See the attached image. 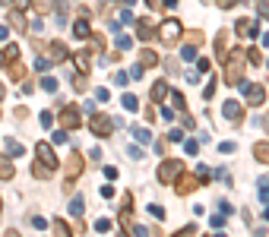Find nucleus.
I'll use <instances>...</instances> for the list:
<instances>
[{
	"label": "nucleus",
	"instance_id": "6",
	"mask_svg": "<svg viewBox=\"0 0 269 237\" xmlns=\"http://www.w3.org/2000/svg\"><path fill=\"white\" fill-rule=\"evenodd\" d=\"M89 130L95 133V136H111V130H114V124L108 120V114H95V117H89Z\"/></svg>",
	"mask_w": 269,
	"mask_h": 237
},
{
	"label": "nucleus",
	"instance_id": "5",
	"mask_svg": "<svg viewBox=\"0 0 269 237\" xmlns=\"http://www.w3.org/2000/svg\"><path fill=\"white\" fill-rule=\"evenodd\" d=\"M60 127H64V130H79V127H83V117H79V108L67 105L64 111H60Z\"/></svg>",
	"mask_w": 269,
	"mask_h": 237
},
{
	"label": "nucleus",
	"instance_id": "32",
	"mask_svg": "<svg viewBox=\"0 0 269 237\" xmlns=\"http://www.w3.org/2000/svg\"><path fill=\"white\" fill-rule=\"evenodd\" d=\"M42 124H45V127H51V124H54V114L45 111V114H42Z\"/></svg>",
	"mask_w": 269,
	"mask_h": 237
},
{
	"label": "nucleus",
	"instance_id": "31",
	"mask_svg": "<svg viewBox=\"0 0 269 237\" xmlns=\"http://www.w3.org/2000/svg\"><path fill=\"white\" fill-rule=\"evenodd\" d=\"M146 3H149L152 10H165V0H146Z\"/></svg>",
	"mask_w": 269,
	"mask_h": 237
},
{
	"label": "nucleus",
	"instance_id": "17",
	"mask_svg": "<svg viewBox=\"0 0 269 237\" xmlns=\"http://www.w3.org/2000/svg\"><path fill=\"white\" fill-rule=\"evenodd\" d=\"M253 158L269 165V142H257V146H253Z\"/></svg>",
	"mask_w": 269,
	"mask_h": 237
},
{
	"label": "nucleus",
	"instance_id": "19",
	"mask_svg": "<svg viewBox=\"0 0 269 237\" xmlns=\"http://www.w3.org/2000/svg\"><path fill=\"white\" fill-rule=\"evenodd\" d=\"M54 237H73L70 225H67L64 218H54Z\"/></svg>",
	"mask_w": 269,
	"mask_h": 237
},
{
	"label": "nucleus",
	"instance_id": "3",
	"mask_svg": "<svg viewBox=\"0 0 269 237\" xmlns=\"http://www.w3.org/2000/svg\"><path fill=\"white\" fill-rule=\"evenodd\" d=\"M180 171H184V161H178V158H165V161L158 165V174H156V177H158V184H168V187H171V184H174V177H178Z\"/></svg>",
	"mask_w": 269,
	"mask_h": 237
},
{
	"label": "nucleus",
	"instance_id": "21",
	"mask_svg": "<svg viewBox=\"0 0 269 237\" xmlns=\"http://www.w3.org/2000/svg\"><path fill=\"white\" fill-rule=\"evenodd\" d=\"M73 32H76L79 38H89V35H92V32H89V19H83V16H79V22L73 25Z\"/></svg>",
	"mask_w": 269,
	"mask_h": 237
},
{
	"label": "nucleus",
	"instance_id": "12",
	"mask_svg": "<svg viewBox=\"0 0 269 237\" xmlns=\"http://www.w3.org/2000/svg\"><path fill=\"white\" fill-rule=\"evenodd\" d=\"M225 117L231 120V124H241V117H244L241 105H234V101H225Z\"/></svg>",
	"mask_w": 269,
	"mask_h": 237
},
{
	"label": "nucleus",
	"instance_id": "34",
	"mask_svg": "<svg viewBox=\"0 0 269 237\" xmlns=\"http://www.w3.org/2000/svg\"><path fill=\"white\" fill-rule=\"evenodd\" d=\"M13 6H16V10H25V6H29V0H13Z\"/></svg>",
	"mask_w": 269,
	"mask_h": 237
},
{
	"label": "nucleus",
	"instance_id": "16",
	"mask_svg": "<svg viewBox=\"0 0 269 237\" xmlns=\"http://www.w3.org/2000/svg\"><path fill=\"white\" fill-rule=\"evenodd\" d=\"M215 54H219V60H225V54H228V32H219V38H215Z\"/></svg>",
	"mask_w": 269,
	"mask_h": 237
},
{
	"label": "nucleus",
	"instance_id": "23",
	"mask_svg": "<svg viewBox=\"0 0 269 237\" xmlns=\"http://www.w3.org/2000/svg\"><path fill=\"white\" fill-rule=\"evenodd\" d=\"M238 35H253V22H250V19H241V22H238Z\"/></svg>",
	"mask_w": 269,
	"mask_h": 237
},
{
	"label": "nucleus",
	"instance_id": "25",
	"mask_svg": "<svg viewBox=\"0 0 269 237\" xmlns=\"http://www.w3.org/2000/svg\"><path fill=\"white\" fill-rule=\"evenodd\" d=\"M174 237H197V228H193V225H187L184 231H178V234H174Z\"/></svg>",
	"mask_w": 269,
	"mask_h": 237
},
{
	"label": "nucleus",
	"instance_id": "15",
	"mask_svg": "<svg viewBox=\"0 0 269 237\" xmlns=\"http://www.w3.org/2000/svg\"><path fill=\"white\" fill-rule=\"evenodd\" d=\"M51 174H54V171H51L48 165H42V161H35V165H32V177H35V180H48Z\"/></svg>",
	"mask_w": 269,
	"mask_h": 237
},
{
	"label": "nucleus",
	"instance_id": "26",
	"mask_svg": "<svg viewBox=\"0 0 269 237\" xmlns=\"http://www.w3.org/2000/svg\"><path fill=\"white\" fill-rule=\"evenodd\" d=\"M73 89H79V92H83V89H86V73H79V76H76V79H73Z\"/></svg>",
	"mask_w": 269,
	"mask_h": 237
},
{
	"label": "nucleus",
	"instance_id": "14",
	"mask_svg": "<svg viewBox=\"0 0 269 237\" xmlns=\"http://www.w3.org/2000/svg\"><path fill=\"white\" fill-rule=\"evenodd\" d=\"M10 76L16 79V83H22V79L29 76V66H22L19 60H13V64H10Z\"/></svg>",
	"mask_w": 269,
	"mask_h": 237
},
{
	"label": "nucleus",
	"instance_id": "2",
	"mask_svg": "<svg viewBox=\"0 0 269 237\" xmlns=\"http://www.w3.org/2000/svg\"><path fill=\"white\" fill-rule=\"evenodd\" d=\"M180 35H184V29H180L178 19H165V22H161V29H158V42L161 44L174 47V44L180 42Z\"/></svg>",
	"mask_w": 269,
	"mask_h": 237
},
{
	"label": "nucleus",
	"instance_id": "4",
	"mask_svg": "<svg viewBox=\"0 0 269 237\" xmlns=\"http://www.w3.org/2000/svg\"><path fill=\"white\" fill-rule=\"evenodd\" d=\"M171 187H174V193H178V196H187V193H193V190L200 187V177H197V174H190V171H180L178 177H174Z\"/></svg>",
	"mask_w": 269,
	"mask_h": 237
},
{
	"label": "nucleus",
	"instance_id": "11",
	"mask_svg": "<svg viewBox=\"0 0 269 237\" xmlns=\"http://www.w3.org/2000/svg\"><path fill=\"white\" fill-rule=\"evenodd\" d=\"M133 221V196L124 193V202H120V225H130Z\"/></svg>",
	"mask_w": 269,
	"mask_h": 237
},
{
	"label": "nucleus",
	"instance_id": "38",
	"mask_svg": "<svg viewBox=\"0 0 269 237\" xmlns=\"http://www.w3.org/2000/svg\"><path fill=\"white\" fill-rule=\"evenodd\" d=\"M0 3H6V0H0Z\"/></svg>",
	"mask_w": 269,
	"mask_h": 237
},
{
	"label": "nucleus",
	"instance_id": "22",
	"mask_svg": "<svg viewBox=\"0 0 269 237\" xmlns=\"http://www.w3.org/2000/svg\"><path fill=\"white\" fill-rule=\"evenodd\" d=\"M165 95H168V86H165V83H156V86H152V101H165Z\"/></svg>",
	"mask_w": 269,
	"mask_h": 237
},
{
	"label": "nucleus",
	"instance_id": "13",
	"mask_svg": "<svg viewBox=\"0 0 269 237\" xmlns=\"http://www.w3.org/2000/svg\"><path fill=\"white\" fill-rule=\"evenodd\" d=\"M13 174H16L13 161L6 158V155H0V180H13Z\"/></svg>",
	"mask_w": 269,
	"mask_h": 237
},
{
	"label": "nucleus",
	"instance_id": "8",
	"mask_svg": "<svg viewBox=\"0 0 269 237\" xmlns=\"http://www.w3.org/2000/svg\"><path fill=\"white\" fill-rule=\"evenodd\" d=\"M79 174H83V155L73 152L70 158H67V180H76Z\"/></svg>",
	"mask_w": 269,
	"mask_h": 237
},
{
	"label": "nucleus",
	"instance_id": "1",
	"mask_svg": "<svg viewBox=\"0 0 269 237\" xmlns=\"http://www.w3.org/2000/svg\"><path fill=\"white\" fill-rule=\"evenodd\" d=\"M244 60H247V51H241V47H238V51H231V54H228V70H225V83L228 86H238L241 83V76H244Z\"/></svg>",
	"mask_w": 269,
	"mask_h": 237
},
{
	"label": "nucleus",
	"instance_id": "28",
	"mask_svg": "<svg viewBox=\"0 0 269 237\" xmlns=\"http://www.w3.org/2000/svg\"><path fill=\"white\" fill-rule=\"evenodd\" d=\"M48 6H51V0H35V10L38 13H48Z\"/></svg>",
	"mask_w": 269,
	"mask_h": 237
},
{
	"label": "nucleus",
	"instance_id": "20",
	"mask_svg": "<svg viewBox=\"0 0 269 237\" xmlns=\"http://www.w3.org/2000/svg\"><path fill=\"white\" fill-rule=\"evenodd\" d=\"M139 64H143V66H156L158 64V54L146 47V51H139Z\"/></svg>",
	"mask_w": 269,
	"mask_h": 237
},
{
	"label": "nucleus",
	"instance_id": "35",
	"mask_svg": "<svg viewBox=\"0 0 269 237\" xmlns=\"http://www.w3.org/2000/svg\"><path fill=\"white\" fill-rule=\"evenodd\" d=\"M3 95H6V89H3V83H0V101H3Z\"/></svg>",
	"mask_w": 269,
	"mask_h": 237
},
{
	"label": "nucleus",
	"instance_id": "37",
	"mask_svg": "<svg viewBox=\"0 0 269 237\" xmlns=\"http://www.w3.org/2000/svg\"><path fill=\"white\" fill-rule=\"evenodd\" d=\"M0 212H3V199H0Z\"/></svg>",
	"mask_w": 269,
	"mask_h": 237
},
{
	"label": "nucleus",
	"instance_id": "27",
	"mask_svg": "<svg viewBox=\"0 0 269 237\" xmlns=\"http://www.w3.org/2000/svg\"><path fill=\"white\" fill-rule=\"evenodd\" d=\"M152 35V29H149V22H139V38H149Z\"/></svg>",
	"mask_w": 269,
	"mask_h": 237
},
{
	"label": "nucleus",
	"instance_id": "7",
	"mask_svg": "<svg viewBox=\"0 0 269 237\" xmlns=\"http://www.w3.org/2000/svg\"><path fill=\"white\" fill-rule=\"evenodd\" d=\"M244 98H247V105L260 108V105H263V101H266V89H263V86H257V83H253V86H247Z\"/></svg>",
	"mask_w": 269,
	"mask_h": 237
},
{
	"label": "nucleus",
	"instance_id": "18",
	"mask_svg": "<svg viewBox=\"0 0 269 237\" xmlns=\"http://www.w3.org/2000/svg\"><path fill=\"white\" fill-rule=\"evenodd\" d=\"M73 60H76L79 73H89V60H92V51H79V54H76Z\"/></svg>",
	"mask_w": 269,
	"mask_h": 237
},
{
	"label": "nucleus",
	"instance_id": "10",
	"mask_svg": "<svg viewBox=\"0 0 269 237\" xmlns=\"http://www.w3.org/2000/svg\"><path fill=\"white\" fill-rule=\"evenodd\" d=\"M35 152H38V161H42V165H48L51 171H57V158H54V152L48 149V142H38Z\"/></svg>",
	"mask_w": 269,
	"mask_h": 237
},
{
	"label": "nucleus",
	"instance_id": "33",
	"mask_svg": "<svg viewBox=\"0 0 269 237\" xmlns=\"http://www.w3.org/2000/svg\"><path fill=\"white\" fill-rule=\"evenodd\" d=\"M215 3H219L222 10H225V6H234V3H238V0H215Z\"/></svg>",
	"mask_w": 269,
	"mask_h": 237
},
{
	"label": "nucleus",
	"instance_id": "36",
	"mask_svg": "<svg viewBox=\"0 0 269 237\" xmlns=\"http://www.w3.org/2000/svg\"><path fill=\"white\" fill-rule=\"evenodd\" d=\"M6 237H19V231H6Z\"/></svg>",
	"mask_w": 269,
	"mask_h": 237
},
{
	"label": "nucleus",
	"instance_id": "9",
	"mask_svg": "<svg viewBox=\"0 0 269 237\" xmlns=\"http://www.w3.org/2000/svg\"><path fill=\"white\" fill-rule=\"evenodd\" d=\"M48 57H51V64H64V60L70 57V51H67L64 42H51L48 44Z\"/></svg>",
	"mask_w": 269,
	"mask_h": 237
},
{
	"label": "nucleus",
	"instance_id": "30",
	"mask_svg": "<svg viewBox=\"0 0 269 237\" xmlns=\"http://www.w3.org/2000/svg\"><path fill=\"white\" fill-rule=\"evenodd\" d=\"M70 209H73V215H79V212H83V199H73Z\"/></svg>",
	"mask_w": 269,
	"mask_h": 237
},
{
	"label": "nucleus",
	"instance_id": "29",
	"mask_svg": "<svg viewBox=\"0 0 269 237\" xmlns=\"http://www.w3.org/2000/svg\"><path fill=\"white\" fill-rule=\"evenodd\" d=\"M260 16L269 19V0H260Z\"/></svg>",
	"mask_w": 269,
	"mask_h": 237
},
{
	"label": "nucleus",
	"instance_id": "24",
	"mask_svg": "<svg viewBox=\"0 0 269 237\" xmlns=\"http://www.w3.org/2000/svg\"><path fill=\"white\" fill-rule=\"evenodd\" d=\"M10 25H13V29H25V19H22V13H10Z\"/></svg>",
	"mask_w": 269,
	"mask_h": 237
}]
</instances>
